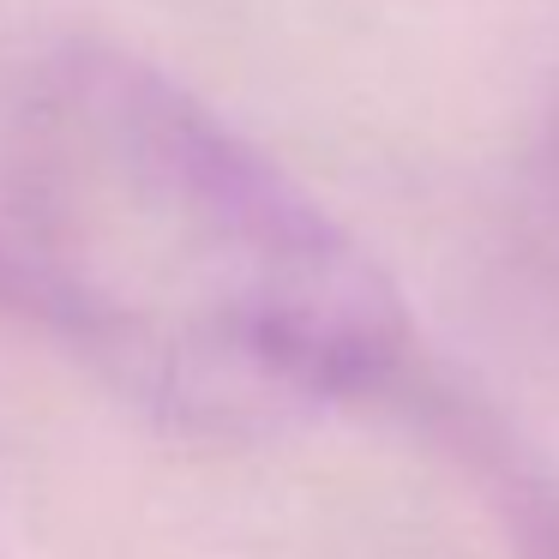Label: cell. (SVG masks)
Returning a JSON list of instances; mask_svg holds the SVG:
<instances>
[{
    "mask_svg": "<svg viewBox=\"0 0 559 559\" xmlns=\"http://www.w3.org/2000/svg\"><path fill=\"white\" fill-rule=\"evenodd\" d=\"M0 295L187 433L361 403L409 319L361 241L229 115L115 43H61L0 115Z\"/></svg>",
    "mask_w": 559,
    "mask_h": 559,
    "instance_id": "1",
    "label": "cell"
}]
</instances>
